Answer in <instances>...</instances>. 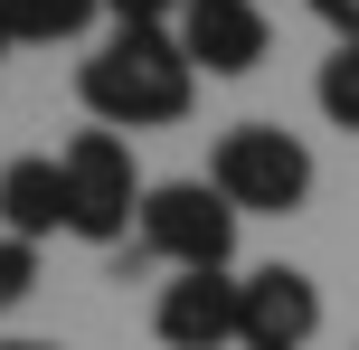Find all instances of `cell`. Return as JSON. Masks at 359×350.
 <instances>
[{"instance_id":"cell-14","label":"cell","mask_w":359,"mask_h":350,"mask_svg":"<svg viewBox=\"0 0 359 350\" xmlns=\"http://www.w3.org/2000/svg\"><path fill=\"white\" fill-rule=\"evenodd\" d=\"M10 48H19V38H10V0H0V57H10Z\"/></svg>"},{"instance_id":"cell-13","label":"cell","mask_w":359,"mask_h":350,"mask_svg":"<svg viewBox=\"0 0 359 350\" xmlns=\"http://www.w3.org/2000/svg\"><path fill=\"white\" fill-rule=\"evenodd\" d=\"M303 10H312V19H322V29H331V38H359V0H303Z\"/></svg>"},{"instance_id":"cell-6","label":"cell","mask_w":359,"mask_h":350,"mask_svg":"<svg viewBox=\"0 0 359 350\" xmlns=\"http://www.w3.org/2000/svg\"><path fill=\"white\" fill-rule=\"evenodd\" d=\"M170 38H180V57H189L198 76H255L265 48H274V29H265L255 0H189Z\"/></svg>"},{"instance_id":"cell-5","label":"cell","mask_w":359,"mask_h":350,"mask_svg":"<svg viewBox=\"0 0 359 350\" xmlns=\"http://www.w3.org/2000/svg\"><path fill=\"white\" fill-rule=\"evenodd\" d=\"M312 332H322V284L303 265L236 275V350H303Z\"/></svg>"},{"instance_id":"cell-12","label":"cell","mask_w":359,"mask_h":350,"mask_svg":"<svg viewBox=\"0 0 359 350\" xmlns=\"http://www.w3.org/2000/svg\"><path fill=\"white\" fill-rule=\"evenodd\" d=\"M180 10H189V0H104L114 29H180Z\"/></svg>"},{"instance_id":"cell-8","label":"cell","mask_w":359,"mask_h":350,"mask_svg":"<svg viewBox=\"0 0 359 350\" xmlns=\"http://www.w3.org/2000/svg\"><path fill=\"white\" fill-rule=\"evenodd\" d=\"M67 227V161H48V152H19L10 170H0V237H57Z\"/></svg>"},{"instance_id":"cell-15","label":"cell","mask_w":359,"mask_h":350,"mask_svg":"<svg viewBox=\"0 0 359 350\" xmlns=\"http://www.w3.org/2000/svg\"><path fill=\"white\" fill-rule=\"evenodd\" d=\"M0 350H67V341H0Z\"/></svg>"},{"instance_id":"cell-11","label":"cell","mask_w":359,"mask_h":350,"mask_svg":"<svg viewBox=\"0 0 359 350\" xmlns=\"http://www.w3.org/2000/svg\"><path fill=\"white\" fill-rule=\"evenodd\" d=\"M29 294H38V246L29 237H0V313L29 303Z\"/></svg>"},{"instance_id":"cell-9","label":"cell","mask_w":359,"mask_h":350,"mask_svg":"<svg viewBox=\"0 0 359 350\" xmlns=\"http://www.w3.org/2000/svg\"><path fill=\"white\" fill-rule=\"evenodd\" d=\"M86 19H104V0H10V38L19 48H57V38H76Z\"/></svg>"},{"instance_id":"cell-10","label":"cell","mask_w":359,"mask_h":350,"mask_svg":"<svg viewBox=\"0 0 359 350\" xmlns=\"http://www.w3.org/2000/svg\"><path fill=\"white\" fill-rule=\"evenodd\" d=\"M312 105H322V123L359 133V38H331L322 76H312Z\"/></svg>"},{"instance_id":"cell-3","label":"cell","mask_w":359,"mask_h":350,"mask_svg":"<svg viewBox=\"0 0 359 350\" xmlns=\"http://www.w3.org/2000/svg\"><path fill=\"white\" fill-rule=\"evenodd\" d=\"M133 256L170 265V275H227L236 256V208L208 180H151L142 218H133Z\"/></svg>"},{"instance_id":"cell-4","label":"cell","mask_w":359,"mask_h":350,"mask_svg":"<svg viewBox=\"0 0 359 350\" xmlns=\"http://www.w3.org/2000/svg\"><path fill=\"white\" fill-rule=\"evenodd\" d=\"M57 161H67V237H86V246H133V218H142L133 142L95 123V133H76Z\"/></svg>"},{"instance_id":"cell-1","label":"cell","mask_w":359,"mask_h":350,"mask_svg":"<svg viewBox=\"0 0 359 350\" xmlns=\"http://www.w3.org/2000/svg\"><path fill=\"white\" fill-rule=\"evenodd\" d=\"M76 95H86V114H95L104 133H161V123L189 114L198 67L180 57L170 29H114L104 48L76 67Z\"/></svg>"},{"instance_id":"cell-2","label":"cell","mask_w":359,"mask_h":350,"mask_svg":"<svg viewBox=\"0 0 359 350\" xmlns=\"http://www.w3.org/2000/svg\"><path fill=\"white\" fill-rule=\"evenodd\" d=\"M208 189L236 218H293V208L312 199V152H303V133H284V123H236V133H217V152H208Z\"/></svg>"},{"instance_id":"cell-7","label":"cell","mask_w":359,"mask_h":350,"mask_svg":"<svg viewBox=\"0 0 359 350\" xmlns=\"http://www.w3.org/2000/svg\"><path fill=\"white\" fill-rule=\"evenodd\" d=\"M151 332L170 350H236V275H170Z\"/></svg>"}]
</instances>
